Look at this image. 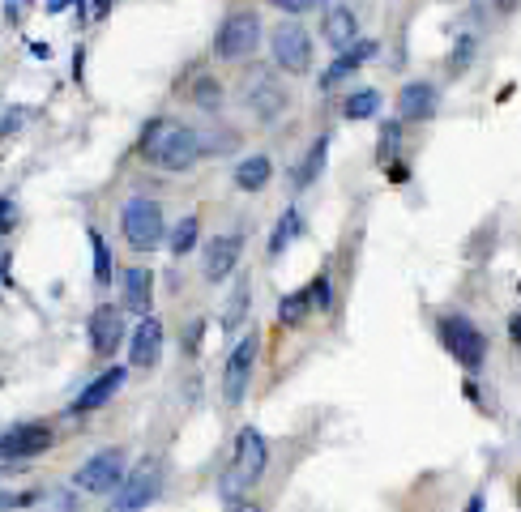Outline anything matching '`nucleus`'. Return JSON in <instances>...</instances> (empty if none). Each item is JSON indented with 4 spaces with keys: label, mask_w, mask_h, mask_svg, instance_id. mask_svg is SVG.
<instances>
[{
    "label": "nucleus",
    "mask_w": 521,
    "mask_h": 512,
    "mask_svg": "<svg viewBox=\"0 0 521 512\" xmlns=\"http://www.w3.org/2000/svg\"><path fill=\"white\" fill-rule=\"evenodd\" d=\"M137 150H141V158H146L150 167H159L167 175H180V171H193L197 167L201 137L188 124H180V120H154V124H146V133H141Z\"/></svg>",
    "instance_id": "f257e3e1"
},
{
    "label": "nucleus",
    "mask_w": 521,
    "mask_h": 512,
    "mask_svg": "<svg viewBox=\"0 0 521 512\" xmlns=\"http://www.w3.org/2000/svg\"><path fill=\"white\" fill-rule=\"evenodd\" d=\"M265 466H270V444H265V436L257 427H244L240 436H235V457L223 474V495L227 500H240L244 491H252L261 483Z\"/></svg>",
    "instance_id": "f03ea898"
},
{
    "label": "nucleus",
    "mask_w": 521,
    "mask_h": 512,
    "mask_svg": "<svg viewBox=\"0 0 521 512\" xmlns=\"http://www.w3.org/2000/svg\"><path fill=\"white\" fill-rule=\"evenodd\" d=\"M436 338L457 363L466 367V372H479V367L487 363V333L466 312H445L440 316L436 320Z\"/></svg>",
    "instance_id": "7ed1b4c3"
},
{
    "label": "nucleus",
    "mask_w": 521,
    "mask_h": 512,
    "mask_svg": "<svg viewBox=\"0 0 521 512\" xmlns=\"http://www.w3.org/2000/svg\"><path fill=\"white\" fill-rule=\"evenodd\" d=\"M120 235L133 252H154L167 235V218H163V205L154 197H129L120 210Z\"/></svg>",
    "instance_id": "20e7f679"
},
{
    "label": "nucleus",
    "mask_w": 521,
    "mask_h": 512,
    "mask_svg": "<svg viewBox=\"0 0 521 512\" xmlns=\"http://www.w3.org/2000/svg\"><path fill=\"white\" fill-rule=\"evenodd\" d=\"M261 18L252 9H235L227 13V22L218 26V35H214V56L218 60H227V64H240L248 60L252 52L261 47Z\"/></svg>",
    "instance_id": "39448f33"
},
{
    "label": "nucleus",
    "mask_w": 521,
    "mask_h": 512,
    "mask_svg": "<svg viewBox=\"0 0 521 512\" xmlns=\"http://www.w3.org/2000/svg\"><path fill=\"white\" fill-rule=\"evenodd\" d=\"M163 491V461L159 457H141L133 474H124V483L112 500V512H146Z\"/></svg>",
    "instance_id": "423d86ee"
},
{
    "label": "nucleus",
    "mask_w": 521,
    "mask_h": 512,
    "mask_svg": "<svg viewBox=\"0 0 521 512\" xmlns=\"http://www.w3.org/2000/svg\"><path fill=\"white\" fill-rule=\"evenodd\" d=\"M124 474H129V457H124V448H99V453L73 474V483L86 495H116L120 483H124Z\"/></svg>",
    "instance_id": "0eeeda50"
},
{
    "label": "nucleus",
    "mask_w": 521,
    "mask_h": 512,
    "mask_svg": "<svg viewBox=\"0 0 521 512\" xmlns=\"http://www.w3.org/2000/svg\"><path fill=\"white\" fill-rule=\"evenodd\" d=\"M270 52L278 60V69L304 77L312 69V35L304 30V22H278L270 30Z\"/></svg>",
    "instance_id": "6e6552de"
},
{
    "label": "nucleus",
    "mask_w": 521,
    "mask_h": 512,
    "mask_svg": "<svg viewBox=\"0 0 521 512\" xmlns=\"http://www.w3.org/2000/svg\"><path fill=\"white\" fill-rule=\"evenodd\" d=\"M257 355H261V333H244L227 355V372H223V402L227 406H240L248 397V380H252V367H257Z\"/></svg>",
    "instance_id": "1a4fd4ad"
},
{
    "label": "nucleus",
    "mask_w": 521,
    "mask_h": 512,
    "mask_svg": "<svg viewBox=\"0 0 521 512\" xmlns=\"http://www.w3.org/2000/svg\"><path fill=\"white\" fill-rule=\"evenodd\" d=\"M244 103H248V111H252V116H257L261 124H274V120H282V116H287V107H291V94H287V86H282L278 77H270L265 69H257V73L248 77Z\"/></svg>",
    "instance_id": "9d476101"
},
{
    "label": "nucleus",
    "mask_w": 521,
    "mask_h": 512,
    "mask_svg": "<svg viewBox=\"0 0 521 512\" xmlns=\"http://www.w3.org/2000/svg\"><path fill=\"white\" fill-rule=\"evenodd\" d=\"M52 444H56V436H52V427H43V423H22V427H9L5 436H0V461L43 457Z\"/></svg>",
    "instance_id": "9b49d317"
},
{
    "label": "nucleus",
    "mask_w": 521,
    "mask_h": 512,
    "mask_svg": "<svg viewBox=\"0 0 521 512\" xmlns=\"http://www.w3.org/2000/svg\"><path fill=\"white\" fill-rule=\"evenodd\" d=\"M240 256H244V235H214L201 256L205 282H227L235 274V265H240Z\"/></svg>",
    "instance_id": "f8f14e48"
},
{
    "label": "nucleus",
    "mask_w": 521,
    "mask_h": 512,
    "mask_svg": "<svg viewBox=\"0 0 521 512\" xmlns=\"http://www.w3.org/2000/svg\"><path fill=\"white\" fill-rule=\"evenodd\" d=\"M124 380H129V367H107V372H99L82 393L73 397L69 414H94V410H103V406L124 389Z\"/></svg>",
    "instance_id": "ddd939ff"
},
{
    "label": "nucleus",
    "mask_w": 521,
    "mask_h": 512,
    "mask_svg": "<svg viewBox=\"0 0 521 512\" xmlns=\"http://www.w3.org/2000/svg\"><path fill=\"white\" fill-rule=\"evenodd\" d=\"M163 355V325L154 320L150 312L133 325V342H129V367H137V372H146V367H154Z\"/></svg>",
    "instance_id": "4468645a"
},
{
    "label": "nucleus",
    "mask_w": 521,
    "mask_h": 512,
    "mask_svg": "<svg viewBox=\"0 0 521 512\" xmlns=\"http://www.w3.org/2000/svg\"><path fill=\"white\" fill-rule=\"evenodd\" d=\"M90 346L99 350V355H112V350L124 346V316L120 308H112V303H99L90 316Z\"/></svg>",
    "instance_id": "2eb2a0df"
},
{
    "label": "nucleus",
    "mask_w": 521,
    "mask_h": 512,
    "mask_svg": "<svg viewBox=\"0 0 521 512\" xmlns=\"http://www.w3.org/2000/svg\"><path fill=\"white\" fill-rule=\"evenodd\" d=\"M436 107H440V94H436L432 82H406V86L398 90V116L410 120V124L432 120Z\"/></svg>",
    "instance_id": "dca6fc26"
},
{
    "label": "nucleus",
    "mask_w": 521,
    "mask_h": 512,
    "mask_svg": "<svg viewBox=\"0 0 521 512\" xmlns=\"http://www.w3.org/2000/svg\"><path fill=\"white\" fill-rule=\"evenodd\" d=\"M376 47H381L376 39H355L351 47H342V52L334 56V64H329V69L321 73V90H334L338 82H346V77H351L363 60H372V56H376Z\"/></svg>",
    "instance_id": "f3484780"
},
{
    "label": "nucleus",
    "mask_w": 521,
    "mask_h": 512,
    "mask_svg": "<svg viewBox=\"0 0 521 512\" xmlns=\"http://www.w3.org/2000/svg\"><path fill=\"white\" fill-rule=\"evenodd\" d=\"M321 39L334 47V52H342V47H351L359 39V18L351 5H329L321 13Z\"/></svg>",
    "instance_id": "a211bd4d"
},
{
    "label": "nucleus",
    "mask_w": 521,
    "mask_h": 512,
    "mask_svg": "<svg viewBox=\"0 0 521 512\" xmlns=\"http://www.w3.org/2000/svg\"><path fill=\"white\" fill-rule=\"evenodd\" d=\"M299 235H304V214H299L295 205H291V210H282V218L274 222V231H270V244H265V256H270V261H278V256L287 252V248L295 244Z\"/></svg>",
    "instance_id": "6ab92c4d"
},
{
    "label": "nucleus",
    "mask_w": 521,
    "mask_h": 512,
    "mask_svg": "<svg viewBox=\"0 0 521 512\" xmlns=\"http://www.w3.org/2000/svg\"><path fill=\"white\" fill-rule=\"evenodd\" d=\"M325 158H329V133H321L308 146V154L295 163V188H312V184H317L321 171H325Z\"/></svg>",
    "instance_id": "aec40b11"
},
{
    "label": "nucleus",
    "mask_w": 521,
    "mask_h": 512,
    "mask_svg": "<svg viewBox=\"0 0 521 512\" xmlns=\"http://www.w3.org/2000/svg\"><path fill=\"white\" fill-rule=\"evenodd\" d=\"M270 175H274L270 154H252V158H244V163H235V188L261 192L265 184H270Z\"/></svg>",
    "instance_id": "412c9836"
},
{
    "label": "nucleus",
    "mask_w": 521,
    "mask_h": 512,
    "mask_svg": "<svg viewBox=\"0 0 521 512\" xmlns=\"http://www.w3.org/2000/svg\"><path fill=\"white\" fill-rule=\"evenodd\" d=\"M150 291H154L150 269H129V274H124V308L129 312L146 316L150 312Z\"/></svg>",
    "instance_id": "4be33fe9"
},
{
    "label": "nucleus",
    "mask_w": 521,
    "mask_h": 512,
    "mask_svg": "<svg viewBox=\"0 0 521 512\" xmlns=\"http://www.w3.org/2000/svg\"><path fill=\"white\" fill-rule=\"evenodd\" d=\"M39 500H43V487H35V483H13V478H0V512L35 508Z\"/></svg>",
    "instance_id": "5701e85b"
},
{
    "label": "nucleus",
    "mask_w": 521,
    "mask_h": 512,
    "mask_svg": "<svg viewBox=\"0 0 521 512\" xmlns=\"http://www.w3.org/2000/svg\"><path fill=\"white\" fill-rule=\"evenodd\" d=\"M90 256H94V282L99 286H112L116 282V261H112V248H107V239L90 227Z\"/></svg>",
    "instance_id": "b1692460"
},
{
    "label": "nucleus",
    "mask_w": 521,
    "mask_h": 512,
    "mask_svg": "<svg viewBox=\"0 0 521 512\" xmlns=\"http://www.w3.org/2000/svg\"><path fill=\"white\" fill-rule=\"evenodd\" d=\"M312 308H317V303H312V286H308V291H291L287 299L278 303V320H282L287 329H295V325H304Z\"/></svg>",
    "instance_id": "393cba45"
},
{
    "label": "nucleus",
    "mask_w": 521,
    "mask_h": 512,
    "mask_svg": "<svg viewBox=\"0 0 521 512\" xmlns=\"http://www.w3.org/2000/svg\"><path fill=\"white\" fill-rule=\"evenodd\" d=\"M381 103H385V99H381V90L363 86V90H355L351 99L342 103V116H346V120H372L376 111H381Z\"/></svg>",
    "instance_id": "a878e982"
},
{
    "label": "nucleus",
    "mask_w": 521,
    "mask_h": 512,
    "mask_svg": "<svg viewBox=\"0 0 521 512\" xmlns=\"http://www.w3.org/2000/svg\"><path fill=\"white\" fill-rule=\"evenodd\" d=\"M197 235H201V218H197V214L180 218L176 231H171V252H176V256H188V252L197 248Z\"/></svg>",
    "instance_id": "bb28decb"
},
{
    "label": "nucleus",
    "mask_w": 521,
    "mask_h": 512,
    "mask_svg": "<svg viewBox=\"0 0 521 512\" xmlns=\"http://www.w3.org/2000/svg\"><path fill=\"white\" fill-rule=\"evenodd\" d=\"M398 141H402V120H385L381 146H376V163H389V158L398 154Z\"/></svg>",
    "instance_id": "cd10ccee"
},
{
    "label": "nucleus",
    "mask_w": 521,
    "mask_h": 512,
    "mask_svg": "<svg viewBox=\"0 0 521 512\" xmlns=\"http://www.w3.org/2000/svg\"><path fill=\"white\" fill-rule=\"evenodd\" d=\"M475 52H479V39H475V35H457L453 56H449V69H453V73H462L466 64L475 60Z\"/></svg>",
    "instance_id": "c85d7f7f"
},
{
    "label": "nucleus",
    "mask_w": 521,
    "mask_h": 512,
    "mask_svg": "<svg viewBox=\"0 0 521 512\" xmlns=\"http://www.w3.org/2000/svg\"><path fill=\"white\" fill-rule=\"evenodd\" d=\"M193 99H197L205 111H218V103H223V90H218L214 77H201V82L193 86Z\"/></svg>",
    "instance_id": "c756f323"
},
{
    "label": "nucleus",
    "mask_w": 521,
    "mask_h": 512,
    "mask_svg": "<svg viewBox=\"0 0 521 512\" xmlns=\"http://www.w3.org/2000/svg\"><path fill=\"white\" fill-rule=\"evenodd\" d=\"M312 303H317V312H334V282H329V274L312 278Z\"/></svg>",
    "instance_id": "7c9ffc66"
},
{
    "label": "nucleus",
    "mask_w": 521,
    "mask_h": 512,
    "mask_svg": "<svg viewBox=\"0 0 521 512\" xmlns=\"http://www.w3.org/2000/svg\"><path fill=\"white\" fill-rule=\"evenodd\" d=\"M248 316V282H240V295H231L227 303V333H235V325Z\"/></svg>",
    "instance_id": "2f4dec72"
},
{
    "label": "nucleus",
    "mask_w": 521,
    "mask_h": 512,
    "mask_svg": "<svg viewBox=\"0 0 521 512\" xmlns=\"http://www.w3.org/2000/svg\"><path fill=\"white\" fill-rule=\"evenodd\" d=\"M30 120V107H22V103H13L9 111H5V116H0V137H13V133H18V128Z\"/></svg>",
    "instance_id": "473e14b6"
},
{
    "label": "nucleus",
    "mask_w": 521,
    "mask_h": 512,
    "mask_svg": "<svg viewBox=\"0 0 521 512\" xmlns=\"http://www.w3.org/2000/svg\"><path fill=\"white\" fill-rule=\"evenodd\" d=\"M18 222H22L18 201H13V197H0V235H13V231H18Z\"/></svg>",
    "instance_id": "72a5a7b5"
},
{
    "label": "nucleus",
    "mask_w": 521,
    "mask_h": 512,
    "mask_svg": "<svg viewBox=\"0 0 521 512\" xmlns=\"http://www.w3.org/2000/svg\"><path fill=\"white\" fill-rule=\"evenodd\" d=\"M47 512H77V500L69 491H43V500H39Z\"/></svg>",
    "instance_id": "f704fd0d"
},
{
    "label": "nucleus",
    "mask_w": 521,
    "mask_h": 512,
    "mask_svg": "<svg viewBox=\"0 0 521 512\" xmlns=\"http://www.w3.org/2000/svg\"><path fill=\"white\" fill-rule=\"evenodd\" d=\"M270 5L282 13H308V9H321L325 0H270Z\"/></svg>",
    "instance_id": "c9c22d12"
},
{
    "label": "nucleus",
    "mask_w": 521,
    "mask_h": 512,
    "mask_svg": "<svg viewBox=\"0 0 521 512\" xmlns=\"http://www.w3.org/2000/svg\"><path fill=\"white\" fill-rule=\"evenodd\" d=\"M389 180H393V184H406V180H410V167H406V163H389Z\"/></svg>",
    "instance_id": "e433bc0d"
},
{
    "label": "nucleus",
    "mask_w": 521,
    "mask_h": 512,
    "mask_svg": "<svg viewBox=\"0 0 521 512\" xmlns=\"http://www.w3.org/2000/svg\"><path fill=\"white\" fill-rule=\"evenodd\" d=\"M466 512H487V495H483V491L470 495V500H466Z\"/></svg>",
    "instance_id": "4c0bfd02"
},
{
    "label": "nucleus",
    "mask_w": 521,
    "mask_h": 512,
    "mask_svg": "<svg viewBox=\"0 0 521 512\" xmlns=\"http://www.w3.org/2000/svg\"><path fill=\"white\" fill-rule=\"evenodd\" d=\"M509 338H513V346H521V312L509 320Z\"/></svg>",
    "instance_id": "58836bf2"
},
{
    "label": "nucleus",
    "mask_w": 521,
    "mask_h": 512,
    "mask_svg": "<svg viewBox=\"0 0 521 512\" xmlns=\"http://www.w3.org/2000/svg\"><path fill=\"white\" fill-rule=\"evenodd\" d=\"M69 5H77V0H47V13H65Z\"/></svg>",
    "instance_id": "ea45409f"
},
{
    "label": "nucleus",
    "mask_w": 521,
    "mask_h": 512,
    "mask_svg": "<svg viewBox=\"0 0 521 512\" xmlns=\"http://www.w3.org/2000/svg\"><path fill=\"white\" fill-rule=\"evenodd\" d=\"M0 286H9V252H0Z\"/></svg>",
    "instance_id": "a19ab883"
},
{
    "label": "nucleus",
    "mask_w": 521,
    "mask_h": 512,
    "mask_svg": "<svg viewBox=\"0 0 521 512\" xmlns=\"http://www.w3.org/2000/svg\"><path fill=\"white\" fill-rule=\"evenodd\" d=\"M231 512H261V508L252 504V500H235V504H231Z\"/></svg>",
    "instance_id": "79ce46f5"
},
{
    "label": "nucleus",
    "mask_w": 521,
    "mask_h": 512,
    "mask_svg": "<svg viewBox=\"0 0 521 512\" xmlns=\"http://www.w3.org/2000/svg\"><path fill=\"white\" fill-rule=\"evenodd\" d=\"M107 9H112V0H94V18H107Z\"/></svg>",
    "instance_id": "37998d69"
},
{
    "label": "nucleus",
    "mask_w": 521,
    "mask_h": 512,
    "mask_svg": "<svg viewBox=\"0 0 521 512\" xmlns=\"http://www.w3.org/2000/svg\"><path fill=\"white\" fill-rule=\"evenodd\" d=\"M517 5H521V0H496V9H500V13H513Z\"/></svg>",
    "instance_id": "c03bdc74"
}]
</instances>
